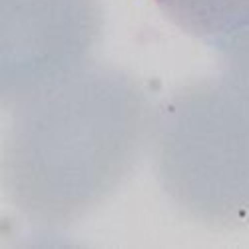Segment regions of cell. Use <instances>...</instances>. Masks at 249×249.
<instances>
[{"label": "cell", "instance_id": "1", "mask_svg": "<svg viewBox=\"0 0 249 249\" xmlns=\"http://www.w3.org/2000/svg\"><path fill=\"white\" fill-rule=\"evenodd\" d=\"M156 104L112 64H88L18 108L6 126L0 179L30 225L58 231L112 197L148 150Z\"/></svg>", "mask_w": 249, "mask_h": 249}, {"label": "cell", "instance_id": "5", "mask_svg": "<svg viewBox=\"0 0 249 249\" xmlns=\"http://www.w3.org/2000/svg\"><path fill=\"white\" fill-rule=\"evenodd\" d=\"M221 76L249 98V22L215 46Z\"/></svg>", "mask_w": 249, "mask_h": 249}, {"label": "cell", "instance_id": "3", "mask_svg": "<svg viewBox=\"0 0 249 249\" xmlns=\"http://www.w3.org/2000/svg\"><path fill=\"white\" fill-rule=\"evenodd\" d=\"M102 0H0V104L14 110L92 64Z\"/></svg>", "mask_w": 249, "mask_h": 249}, {"label": "cell", "instance_id": "4", "mask_svg": "<svg viewBox=\"0 0 249 249\" xmlns=\"http://www.w3.org/2000/svg\"><path fill=\"white\" fill-rule=\"evenodd\" d=\"M156 4L179 30L213 46L249 22V0H156Z\"/></svg>", "mask_w": 249, "mask_h": 249}, {"label": "cell", "instance_id": "2", "mask_svg": "<svg viewBox=\"0 0 249 249\" xmlns=\"http://www.w3.org/2000/svg\"><path fill=\"white\" fill-rule=\"evenodd\" d=\"M150 150L179 213L221 230L249 227V98L223 76L190 80L160 104Z\"/></svg>", "mask_w": 249, "mask_h": 249}]
</instances>
